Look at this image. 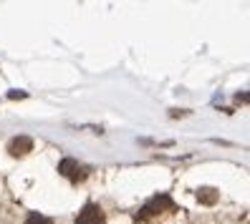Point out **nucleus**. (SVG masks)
Listing matches in <instances>:
<instances>
[{
  "label": "nucleus",
  "instance_id": "nucleus-3",
  "mask_svg": "<svg viewBox=\"0 0 250 224\" xmlns=\"http://www.w3.org/2000/svg\"><path fill=\"white\" fill-rule=\"evenodd\" d=\"M33 149V141L28 139V136H16L10 144H8V151L13 154V156H23V154H28Z\"/></svg>",
  "mask_w": 250,
  "mask_h": 224
},
{
  "label": "nucleus",
  "instance_id": "nucleus-4",
  "mask_svg": "<svg viewBox=\"0 0 250 224\" xmlns=\"http://www.w3.org/2000/svg\"><path fill=\"white\" fill-rule=\"evenodd\" d=\"M162 206H174L172 204V199L169 197H157L154 202H149L144 209H142V217H149V214H157V209H162Z\"/></svg>",
  "mask_w": 250,
  "mask_h": 224
},
{
  "label": "nucleus",
  "instance_id": "nucleus-5",
  "mask_svg": "<svg viewBox=\"0 0 250 224\" xmlns=\"http://www.w3.org/2000/svg\"><path fill=\"white\" fill-rule=\"evenodd\" d=\"M197 199H200L202 204H212V202H217V191L205 187V189H200V191H197Z\"/></svg>",
  "mask_w": 250,
  "mask_h": 224
},
{
  "label": "nucleus",
  "instance_id": "nucleus-2",
  "mask_svg": "<svg viewBox=\"0 0 250 224\" xmlns=\"http://www.w3.org/2000/svg\"><path fill=\"white\" fill-rule=\"evenodd\" d=\"M58 171H61L66 179H71V182H81V179H86V169L79 167V161H73V159H63L61 164H58Z\"/></svg>",
  "mask_w": 250,
  "mask_h": 224
},
{
  "label": "nucleus",
  "instance_id": "nucleus-6",
  "mask_svg": "<svg viewBox=\"0 0 250 224\" xmlns=\"http://www.w3.org/2000/svg\"><path fill=\"white\" fill-rule=\"evenodd\" d=\"M25 224H53V219L46 217V214H41V212H31L28 219H25Z\"/></svg>",
  "mask_w": 250,
  "mask_h": 224
},
{
  "label": "nucleus",
  "instance_id": "nucleus-7",
  "mask_svg": "<svg viewBox=\"0 0 250 224\" xmlns=\"http://www.w3.org/2000/svg\"><path fill=\"white\" fill-rule=\"evenodd\" d=\"M10 98H25V93L23 91H13V93H8Z\"/></svg>",
  "mask_w": 250,
  "mask_h": 224
},
{
  "label": "nucleus",
  "instance_id": "nucleus-1",
  "mask_svg": "<svg viewBox=\"0 0 250 224\" xmlns=\"http://www.w3.org/2000/svg\"><path fill=\"white\" fill-rule=\"evenodd\" d=\"M104 212H101V206H96V204H86L81 212H79V217H76V224H104Z\"/></svg>",
  "mask_w": 250,
  "mask_h": 224
}]
</instances>
